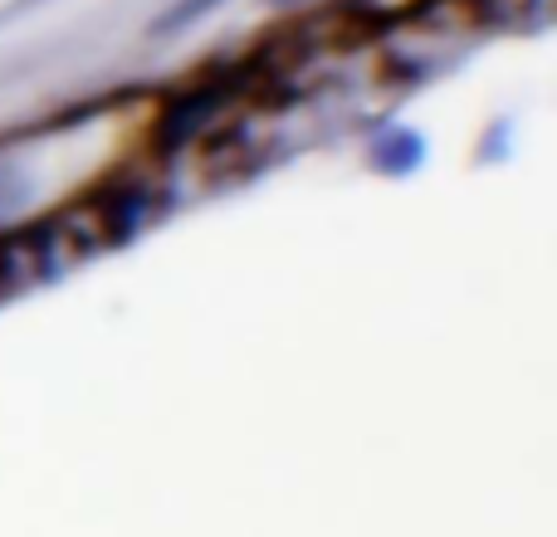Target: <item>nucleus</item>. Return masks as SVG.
<instances>
[{"mask_svg": "<svg viewBox=\"0 0 557 537\" xmlns=\"http://www.w3.org/2000/svg\"><path fill=\"white\" fill-rule=\"evenodd\" d=\"M25 5H29V0H25Z\"/></svg>", "mask_w": 557, "mask_h": 537, "instance_id": "2", "label": "nucleus"}, {"mask_svg": "<svg viewBox=\"0 0 557 537\" xmlns=\"http://www.w3.org/2000/svg\"><path fill=\"white\" fill-rule=\"evenodd\" d=\"M215 5H225V0H176L166 15H157L152 20V35H176V29H186V25H196L201 15H211Z\"/></svg>", "mask_w": 557, "mask_h": 537, "instance_id": "1", "label": "nucleus"}]
</instances>
